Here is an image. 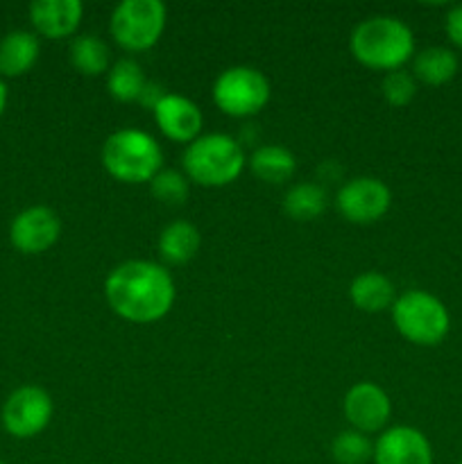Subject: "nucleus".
I'll return each instance as SVG.
<instances>
[{
	"label": "nucleus",
	"mask_w": 462,
	"mask_h": 464,
	"mask_svg": "<svg viewBox=\"0 0 462 464\" xmlns=\"http://www.w3.org/2000/svg\"><path fill=\"white\" fill-rule=\"evenodd\" d=\"M109 306L122 320L157 322L166 315L175 302L172 276L152 261H127L111 270L104 281Z\"/></svg>",
	"instance_id": "obj_1"
},
{
	"label": "nucleus",
	"mask_w": 462,
	"mask_h": 464,
	"mask_svg": "<svg viewBox=\"0 0 462 464\" xmlns=\"http://www.w3.org/2000/svg\"><path fill=\"white\" fill-rule=\"evenodd\" d=\"M351 53L361 63L379 71H399L415 53V36L394 16H371L351 34Z\"/></svg>",
	"instance_id": "obj_2"
},
{
	"label": "nucleus",
	"mask_w": 462,
	"mask_h": 464,
	"mask_svg": "<svg viewBox=\"0 0 462 464\" xmlns=\"http://www.w3.org/2000/svg\"><path fill=\"white\" fill-rule=\"evenodd\" d=\"M163 154L157 140L140 130H120L107 139L102 163L111 177L125 184L152 181L159 175Z\"/></svg>",
	"instance_id": "obj_3"
},
{
	"label": "nucleus",
	"mask_w": 462,
	"mask_h": 464,
	"mask_svg": "<svg viewBox=\"0 0 462 464\" xmlns=\"http://www.w3.org/2000/svg\"><path fill=\"white\" fill-rule=\"evenodd\" d=\"M392 320L399 334L419 347H435L451 329L447 306L426 290H408L394 299Z\"/></svg>",
	"instance_id": "obj_4"
},
{
	"label": "nucleus",
	"mask_w": 462,
	"mask_h": 464,
	"mask_svg": "<svg viewBox=\"0 0 462 464\" xmlns=\"http://www.w3.org/2000/svg\"><path fill=\"white\" fill-rule=\"evenodd\" d=\"M243 166V150L226 134H208L195 139L184 154L186 172L199 186L231 184L238 179Z\"/></svg>",
	"instance_id": "obj_5"
},
{
	"label": "nucleus",
	"mask_w": 462,
	"mask_h": 464,
	"mask_svg": "<svg viewBox=\"0 0 462 464\" xmlns=\"http://www.w3.org/2000/svg\"><path fill=\"white\" fill-rule=\"evenodd\" d=\"M166 27V5L161 0H122L111 16V34L122 48L148 50Z\"/></svg>",
	"instance_id": "obj_6"
},
{
	"label": "nucleus",
	"mask_w": 462,
	"mask_h": 464,
	"mask_svg": "<svg viewBox=\"0 0 462 464\" xmlns=\"http://www.w3.org/2000/svg\"><path fill=\"white\" fill-rule=\"evenodd\" d=\"M213 100L229 116H252L270 100V82L256 68H226L213 84Z\"/></svg>",
	"instance_id": "obj_7"
},
{
	"label": "nucleus",
	"mask_w": 462,
	"mask_h": 464,
	"mask_svg": "<svg viewBox=\"0 0 462 464\" xmlns=\"http://www.w3.org/2000/svg\"><path fill=\"white\" fill-rule=\"evenodd\" d=\"M50 417H53V401L45 390L34 385H25L9 394L3 408L5 430L21 440L39 435L48 426Z\"/></svg>",
	"instance_id": "obj_8"
},
{
	"label": "nucleus",
	"mask_w": 462,
	"mask_h": 464,
	"mask_svg": "<svg viewBox=\"0 0 462 464\" xmlns=\"http://www.w3.org/2000/svg\"><path fill=\"white\" fill-rule=\"evenodd\" d=\"M390 202H392L390 188L374 177H358V179L347 181L335 198L338 211L356 225L380 220L388 213Z\"/></svg>",
	"instance_id": "obj_9"
},
{
	"label": "nucleus",
	"mask_w": 462,
	"mask_h": 464,
	"mask_svg": "<svg viewBox=\"0 0 462 464\" xmlns=\"http://www.w3.org/2000/svg\"><path fill=\"white\" fill-rule=\"evenodd\" d=\"M59 231H62V225L53 208L32 207L14 218L9 238L18 252L41 254L57 243Z\"/></svg>",
	"instance_id": "obj_10"
},
{
	"label": "nucleus",
	"mask_w": 462,
	"mask_h": 464,
	"mask_svg": "<svg viewBox=\"0 0 462 464\" xmlns=\"http://www.w3.org/2000/svg\"><path fill=\"white\" fill-rule=\"evenodd\" d=\"M376 464H433L428 438L412 426L385 430L374 447Z\"/></svg>",
	"instance_id": "obj_11"
},
{
	"label": "nucleus",
	"mask_w": 462,
	"mask_h": 464,
	"mask_svg": "<svg viewBox=\"0 0 462 464\" xmlns=\"http://www.w3.org/2000/svg\"><path fill=\"white\" fill-rule=\"evenodd\" d=\"M154 121L170 140L193 143L202 130V111L184 95L168 93L154 102Z\"/></svg>",
	"instance_id": "obj_12"
},
{
	"label": "nucleus",
	"mask_w": 462,
	"mask_h": 464,
	"mask_svg": "<svg viewBox=\"0 0 462 464\" xmlns=\"http://www.w3.org/2000/svg\"><path fill=\"white\" fill-rule=\"evenodd\" d=\"M390 399L379 385L374 383H358L344 397V415H347L349 424L361 433H374V430L383 429L388 421Z\"/></svg>",
	"instance_id": "obj_13"
},
{
	"label": "nucleus",
	"mask_w": 462,
	"mask_h": 464,
	"mask_svg": "<svg viewBox=\"0 0 462 464\" xmlns=\"http://www.w3.org/2000/svg\"><path fill=\"white\" fill-rule=\"evenodd\" d=\"M80 0H36L30 5V18L36 32L48 39H63L72 34L82 21Z\"/></svg>",
	"instance_id": "obj_14"
},
{
	"label": "nucleus",
	"mask_w": 462,
	"mask_h": 464,
	"mask_svg": "<svg viewBox=\"0 0 462 464\" xmlns=\"http://www.w3.org/2000/svg\"><path fill=\"white\" fill-rule=\"evenodd\" d=\"M39 59V39L32 32H9L0 41V75L18 77Z\"/></svg>",
	"instance_id": "obj_15"
},
{
	"label": "nucleus",
	"mask_w": 462,
	"mask_h": 464,
	"mask_svg": "<svg viewBox=\"0 0 462 464\" xmlns=\"http://www.w3.org/2000/svg\"><path fill=\"white\" fill-rule=\"evenodd\" d=\"M457 66V54L453 50L442 48V45H433V48L421 50L412 63V72L415 80L424 82L428 86H442L456 77Z\"/></svg>",
	"instance_id": "obj_16"
},
{
	"label": "nucleus",
	"mask_w": 462,
	"mask_h": 464,
	"mask_svg": "<svg viewBox=\"0 0 462 464\" xmlns=\"http://www.w3.org/2000/svg\"><path fill=\"white\" fill-rule=\"evenodd\" d=\"M349 295H351V302L365 313L385 311L394 304L392 281L379 272H365V275L356 276L351 281Z\"/></svg>",
	"instance_id": "obj_17"
},
{
	"label": "nucleus",
	"mask_w": 462,
	"mask_h": 464,
	"mask_svg": "<svg viewBox=\"0 0 462 464\" xmlns=\"http://www.w3.org/2000/svg\"><path fill=\"white\" fill-rule=\"evenodd\" d=\"M199 249V231L190 222L177 220L168 225L159 236V252L168 263H188Z\"/></svg>",
	"instance_id": "obj_18"
},
{
	"label": "nucleus",
	"mask_w": 462,
	"mask_h": 464,
	"mask_svg": "<svg viewBox=\"0 0 462 464\" xmlns=\"http://www.w3.org/2000/svg\"><path fill=\"white\" fill-rule=\"evenodd\" d=\"M252 170L267 184H284L294 172V157L281 145H263L252 154Z\"/></svg>",
	"instance_id": "obj_19"
},
{
	"label": "nucleus",
	"mask_w": 462,
	"mask_h": 464,
	"mask_svg": "<svg viewBox=\"0 0 462 464\" xmlns=\"http://www.w3.org/2000/svg\"><path fill=\"white\" fill-rule=\"evenodd\" d=\"M109 93L120 102H134L143 98L148 82H145L143 68L131 59H120L109 72Z\"/></svg>",
	"instance_id": "obj_20"
},
{
	"label": "nucleus",
	"mask_w": 462,
	"mask_h": 464,
	"mask_svg": "<svg viewBox=\"0 0 462 464\" xmlns=\"http://www.w3.org/2000/svg\"><path fill=\"white\" fill-rule=\"evenodd\" d=\"M326 207V193L317 184H297L284 199V211L293 220H315Z\"/></svg>",
	"instance_id": "obj_21"
},
{
	"label": "nucleus",
	"mask_w": 462,
	"mask_h": 464,
	"mask_svg": "<svg viewBox=\"0 0 462 464\" xmlns=\"http://www.w3.org/2000/svg\"><path fill=\"white\" fill-rule=\"evenodd\" d=\"M72 66L84 75H100L109 63V48L102 39L86 34L75 39L71 48Z\"/></svg>",
	"instance_id": "obj_22"
},
{
	"label": "nucleus",
	"mask_w": 462,
	"mask_h": 464,
	"mask_svg": "<svg viewBox=\"0 0 462 464\" xmlns=\"http://www.w3.org/2000/svg\"><path fill=\"white\" fill-rule=\"evenodd\" d=\"M331 453L338 464H365L374 458V447L361 430H344L333 440Z\"/></svg>",
	"instance_id": "obj_23"
},
{
	"label": "nucleus",
	"mask_w": 462,
	"mask_h": 464,
	"mask_svg": "<svg viewBox=\"0 0 462 464\" xmlns=\"http://www.w3.org/2000/svg\"><path fill=\"white\" fill-rule=\"evenodd\" d=\"M152 195L163 204H184L188 198V184L175 170H159V175L149 181Z\"/></svg>",
	"instance_id": "obj_24"
},
{
	"label": "nucleus",
	"mask_w": 462,
	"mask_h": 464,
	"mask_svg": "<svg viewBox=\"0 0 462 464\" xmlns=\"http://www.w3.org/2000/svg\"><path fill=\"white\" fill-rule=\"evenodd\" d=\"M417 93V82L415 75L406 71H392L385 75L383 80V95L392 107H406L408 102H412Z\"/></svg>",
	"instance_id": "obj_25"
},
{
	"label": "nucleus",
	"mask_w": 462,
	"mask_h": 464,
	"mask_svg": "<svg viewBox=\"0 0 462 464\" xmlns=\"http://www.w3.org/2000/svg\"><path fill=\"white\" fill-rule=\"evenodd\" d=\"M447 34L453 45L462 50V5L448 9L447 14Z\"/></svg>",
	"instance_id": "obj_26"
},
{
	"label": "nucleus",
	"mask_w": 462,
	"mask_h": 464,
	"mask_svg": "<svg viewBox=\"0 0 462 464\" xmlns=\"http://www.w3.org/2000/svg\"><path fill=\"white\" fill-rule=\"evenodd\" d=\"M5 104H7V89H5V82L0 80V116L5 111Z\"/></svg>",
	"instance_id": "obj_27"
},
{
	"label": "nucleus",
	"mask_w": 462,
	"mask_h": 464,
	"mask_svg": "<svg viewBox=\"0 0 462 464\" xmlns=\"http://www.w3.org/2000/svg\"><path fill=\"white\" fill-rule=\"evenodd\" d=\"M0 464H5V462H0Z\"/></svg>",
	"instance_id": "obj_28"
},
{
	"label": "nucleus",
	"mask_w": 462,
	"mask_h": 464,
	"mask_svg": "<svg viewBox=\"0 0 462 464\" xmlns=\"http://www.w3.org/2000/svg\"><path fill=\"white\" fill-rule=\"evenodd\" d=\"M460 464H462V460H460Z\"/></svg>",
	"instance_id": "obj_29"
}]
</instances>
